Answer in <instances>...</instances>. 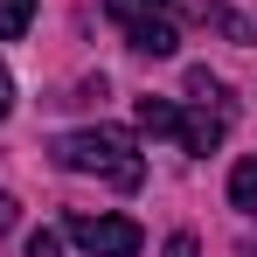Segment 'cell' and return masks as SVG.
<instances>
[{"mask_svg": "<svg viewBox=\"0 0 257 257\" xmlns=\"http://www.w3.org/2000/svg\"><path fill=\"white\" fill-rule=\"evenodd\" d=\"M104 7H111L118 21H146V14H167L174 0H104Z\"/></svg>", "mask_w": 257, "mask_h": 257, "instance_id": "8", "label": "cell"}, {"mask_svg": "<svg viewBox=\"0 0 257 257\" xmlns=\"http://www.w3.org/2000/svg\"><path fill=\"white\" fill-rule=\"evenodd\" d=\"M0 229H14V195H0Z\"/></svg>", "mask_w": 257, "mask_h": 257, "instance_id": "12", "label": "cell"}, {"mask_svg": "<svg viewBox=\"0 0 257 257\" xmlns=\"http://www.w3.org/2000/svg\"><path fill=\"white\" fill-rule=\"evenodd\" d=\"M202 28L229 35V42H250V21H243L236 7H222V0H202Z\"/></svg>", "mask_w": 257, "mask_h": 257, "instance_id": "5", "label": "cell"}, {"mask_svg": "<svg viewBox=\"0 0 257 257\" xmlns=\"http://www.w3.org/2000/svg\"><path fill=\"white\" fill-rule=\"evenodd\" d=\"M167 257H195V236L181 229V236H167Z\"/></svg>", "mask_w": 257, "mask_h": 257, "instance_id": "10", "label": "cell"}, {"mask_svg": "<svg viewBox=\"0 0 257 257\" xmlns=\"http://www.w3.org/2000/svg\"><path fill=\"white\" fill-rule=\"evenodd\" d=\"M35 21V0H0V42H21Z\"/></svg>", "mask_w": 257, "mask_h": 257, "instance_id": "7", "label": "cell"}, {"mask_svg": "<svg viewBox=\"0 0 257 257\" xmlns=\"http://www.w3.org/2000/svg\"><path fill=\"white\" fill-rule=\"evenodd\" d=\"M125 42L139 49V56H174V42H181V35H174L167 14H146V21H125Z\"/></svg>", "mask_w": 257, "mask_h": 257, "instance_id": "4", "label": "cell"}, {"mask_svg": "<svg viewBox=\"0 0 257 257\" xmlns=\"http://www.w3.org/2000/svg\"><path fill=\"white\" fill-rule=\"evenodd\" d=\"M70 243L90 257H139V222L132 215H70Z\"/></svg>", "mask_w": 257, "mask_h": 257, "instance_id": "3", "label": "cell"}, {"mask_svg": "<svg viewBox=\"0 0 257 257\" xmlns=\"http://www.w3.org/2000/svg\"><path fill=\"white\" fill-rule=\"evenodd\" d=\"M229 209L257 215V153H250V160H236V174H229Z\"/></svg>", "mask_w": 257, "mask_h": 257, "instance_id": "6", "label": "cell"}, {"mask_svg": "<svg viewBox=\"0 0 257 257\" xmlns=\"http://www.w3.org/2000/svg\"><path fill=\"white\" fill-rule=\"evenodd\" d=\"M28 257H63V236H56V229H35V236H28Z\"/></svg>", "mask_w": 257, "mask_h": 257, "instance_id": "9", "label": "cell"}, {"mask_svg": "<svg viewBox=\"0 0 257 257\" xmlns=\"http://www.w3.org/2000/svg\"><path fill=\"white\" fill-rule=\"evenodd\" d=\"M139 125L153 139H181L188 153H215L222 132H229V97H215V104L195 97V111H181L174 97H139Z\"/></svg>", "mask_w": 257, "mask_h": 257, "instance_id": "2", "label": "cell"}, {"mask_svg": "<svg viewBox=\"0 0 257 257\" xmlns=\"http://www.w3.org/2000/svg\"><path fill=\"white\" fill-rule=\"evenodd\" d=\"M56 160H63L70 174H97V181H111V188H139V174H146L132 132H118V125H77V132H63V139H56Z\"/></svg>", "mask_w": 257, "mask_h": 257, "instance_id": "1", "label": "cell"}, {"mask_svg": "<svg viewBox=\"0 0 257 257\" xmlns=\"http://www.w3.org/2000/svg\"><path fill=\"white\" fill-rule=\"evenodd\" d=\"M7 111H14V77L0 70V118H7Z\"/></svg>", "mask_w": 257, "mask_h": 257, "instance_id": "11", "label": "cell"}]
</instances>
